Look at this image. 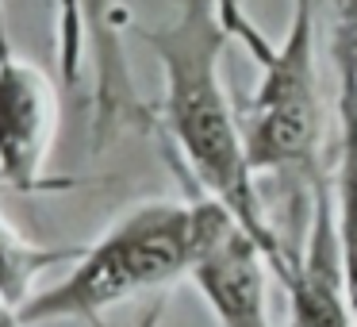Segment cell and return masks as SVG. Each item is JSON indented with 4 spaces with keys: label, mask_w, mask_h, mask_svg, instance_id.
Returning a JSON list of instances; mask_svg holds the SVG:
<instances>
[{
    "label": "cell",
    "mask_w": 357,
    "mask_h": 327,
    "mask_svg": "<svg viewBox=\"0 0 357 327\" xmlns=\"http://www.w3.org/2000/svg\"><path fill=\"white\" fill-rule=\"evenodd\" d=\"M162 316H165V304H162V300H154L139 319H135V327H162Z\"/></svg>",
    "instance_id": "11"
},
{
    "label": "cell",
    "mask_w": 357,
    "mask_h": 327,
    "mask_svg": "<svg viewBox=\"0 0 357 327\" xmlns=\"http://www.w3.org/2000/svg\"><path fill=\"white\" fill-rule=\"evenodd\" d=\"M142 43L162 70V127L181 158V170L204 196L227 208V216L261 247L280 285L292 273L296 250L280 242L265 216L257 173L246 154L242 116L223 81V54L234 43L219 0H177L169 24L142 27Z\"/></svg>",
    "instance_id": "1"
},
{
    "label": "cell",
    "mask_w": 357,
    "mask_h": 327,
    "mask_svg": "<svg viewBox=\"0 0 357 327\" xmlns=\"http://www.w3.org/2000/svg\"><path fill=\"white\" fill-rule=\"evenodd\" d=\"M219 8H223L227 27H231L234 20H242V16H246V0H219Z\"/></svg>",
    "instance_id": "13"
},
{
    "label": "cell",
    "mask_w": 357,
    "mask_h": 327,
    "mask_svg": "<svg viewBox=\"0 0 357 327\" xmlns=\"http://www.w3.org/2000/svg\"><path fill=\"white\" fill-rule=\"evenodd\" d=\"M284 327H357L349 304L346 254H342L338 196L323 177L311 181V216L303 242L296 247L292 273L284 281Z\"/></svg>",
    "instance_id": "6"
},
{
    "label": "cell",
    "mask_w": 357,
    "mask_h": 327,
    "mask_svg": "<svg viewBox=\"0 0 357 327\" xmlns=\"http://www.w3.org/2000/svg\"><path fill=\"white\" fill-rule=\"evenodd\" d=\"M58 139V89L16 50L0 54V185L12 193H47L70 181H50L47 162Z\"/></svg>",
    "instance_id": "5"
},
{
    "label": "cell",
    "mask_w": 357,
    "mask_h": 327,
    "mask_svg": "<svg viewBox=\"0 0 357 327\" xmlns=\"http://www.w3.org/2000/svg\"><path fill=\"white\" fill-rule=\"evenodd\" d=\"M269 273L261 247L238 224H231L188 281L200 289L219 327H273Z\"/></svg>",
    "instance_id": "7"
},
{
    "label": "cell",
    "mask_w": 357,
    "mask_h": 327,
    "mask_svg": "<svg viewBox=\"0 0 357 327\" xmlns=\"http://www.w3.org/2000/svg\"><path fill=\"white\" fill-rule=\"evenodd\" d=\"M231 35L261 66V81L242 108V135L254 173H300L307 185L319 181L323 89L315 62V0H292L280 43L265 39L250 16L234 20Z\"/></svg>",
    "instance_id": "3"
},
{
    "label": "cell",
    "mask_w": 357,
    "mask_h": 327,
    "mask_svg": "<svg viewBox=\"0 0 357 327\" xmlns=\"http://www.w3.org/2000/svg\"><path fill=\"white\" fill-rule=\"evenodd\" d=\"M0 327H27L24 316H20V308H16V304H8L4 296H0Z\"/></svg>",
    "instance_id": "12"
},
{
    "label": "cell",
    "mask_w": 357,
    "mask_h": 327,
    "mask_svg": "<svg viewBox=\"0 0 357 327\" xmlns=\"http://www.w3.org/2000/svg\"><path fill=\"white\" fill-rule=\"evenodd\" d=\"M338 124H342L338 227H342V254H346L349 304H354V324H357V93L346 81L338 85Z\"/></svg>",
    "instance_id": "9"
},
{
    "label": "cell",
    "mask_w": 357,
    "mask_h": 327,
    "mask_svg": "<svg viewBox=\"0 0 357 327\" xmlns=\"http://www.w3.org/2000/svg\"><path fill=\"white\" fill-rule=\"evenodd\" d=\"M58 70L66 85L85 78V62L96 70L93 93V143L104 147L127 127L150 131L154 112L139 96L127 66V12L119 0H58Z\"/></svg>",
    "instance_id": "4"
},
{
    "label": "cell",
    "mask_w": 357,
    "mask_h": 327,
    "mask_svg": "<svg viewBox=\"0 0 357 327\" xmlns=\"http://www.w3.org/2000/svg\"><path fill=\"white\" fill-rule=\"evenodd\" d=\"M4 50H12V43H8V16H4V0H0V54Z\"/></svg>",
    "instance_id": "14"
},
{
    "label": "cell",
    "mask_w": 357,
    "mask_h": 327,
    "mask_svg": "<svg viewBox=\"0 0 357 327\" xmlns=\"http://www.w3.org/2000/svg\"><path fill=\"white\" fill-rule=\"evenodd\" d=\"M81 247H43L31 242L16 224L0 216V296L8 304H16L24 312L27 300H35L39 293V277L66 262H77Z\"/></svg>",
    "instance_id": "8"
},
{
    "label": "cell",
    "mask_w": 357,
    "mask_h": 327,
    "mask_svg": "<svg viewBox=\"0 0 357 327\" xmlns=\"http://www.w3.org/2000/svg\"><path fill=\"white\" fill-rule=\"evenodd\" d=\"M338 4V78L357 93V0H334Z\"/></svg>",
    "instance_id": "10"
},
{
    "label": "cell",
    "mask_w": 357,
    "mask_h": 327,
    "mask_svg": "<svg viewBox=\"0 0 357 327\" xmlns=\"http://www.w3.org/2000/svg\"><path fill=\"white\" fill-rule=\"evenodd\" d=\"M231 224L234 219L227 208L204 193L185 201H146L119 216L96 242L81 247L70 273L39 289V296L27 300L20 316L27 327L62 319H85L100 327L104 312L116 304L162 293L173 281L192 277Z\"/></svg>",
    "instance_id": "2"
}]
</instances>
